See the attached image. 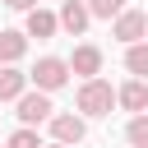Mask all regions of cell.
I'll use <instances>...</instances> for the list:
<instances>
[{
	"mask_svg": "<svg viewBox=\"0 0 148 148\" xmlns=\"http://www.w3.org/2000/svg\"><path fill=\"white\" fill-rule=\"evenodd\" d=\"M74 106H79L83 116H111V106H116V88H111L106 79H88V83L79 88Z\"/></svg>",
	"mask_w": 148,
	"mask_h": 148,
	"instance_id": "obj_1",
	"label": "cell"
},
{
	"mask_svg": "<svg viewBox=\"0 0 148 148\" xmlns=\"http://www.w3.org/2000/svg\"><path fill=\"white\" fill-rule=\"evenodd\" d=\"M28 79L37 83V92H56V88L69 83V60H60V56H42L37 69H32Z\"/></svg>",
	"mask_w": 148,
	"mask_h": 148,
	"instance_id": "obj_2",
	"label": "cell"
},
{
	"mask_svg": "<svg viewBox=\"0 0 148 148\" xmlns=\"http://www.w3.org/2000/svg\"><path fill=\"white\" fill-rule=\"evenodd\" d=\"M143 32H148V14H143V9H125V14L116 18V28H111V37H120L125 46H139Z\"/></svg>",
	"mask_w": 148,
	"mask_h": 148,
	"instance_id": "obj_3",
	"label": "cell"
},
{
	"mask_svg": "<svg viewBox=\"0 0 148 148\" xmlns=\"http://www.w3.org/2000/svg\"><path fill=\"white\" fill-rule=\"evenodd\" d=\"M51 92H23L18 97V120L32 130V125H42V120H51Z\"/></svg>",
	"mask_w": 148,
	"mask_h": 148,
	"instance_id": "obj_4",
	"label": "cell"
},
{
	"mask_svg": "<svg viewBox=\"0 0 148 148\" xmlns=\"http://www.w3.org/2000/svg\"><path fill=\"white\" fill-rule=\"evenodd\" d=\"M51 134H56V143H83V134H88V125H83V116H51Z\"/></svg>",
	"mask_w": 148,
	"mask_h": 148,
	"instance_id": "obj_5",
	"label": "cell"
},
{
	"mask_svg": "<svg viewBox=\"0 0 148 148\" xmlns=\"http://www.w3.org/2000/svg\"><path fill=\"white\" fill-rule=\"evenodd\" d=\"M88 18H92V14H88L83 0H65V5H60V28H65L69 37H79V32L88 28Z\"/></svg>",
	"mask_w": 148,
	"mask_h": 148,
	"instance_id": "obj_6",
	"label": "cell"
},
{
	"mask_svg": "<svg viewBox=\"0 0 148 148\" xmlns=\"http://www.w3.org/2000/svg\"><path fill=\"white\" fill-rule=\"evenodd\" d=\"M69 69H74V74H83V83H88V79H97V69H102V51H97V46H74Z\"/></svg>",
	"mask_w": 148,
	"mask_h": 148,
	"instance_id": "obj_7",
	"label": "cell"
},
{
	"mask_svg": "<svg viewBox=\"0 0 148 148\" xmlns=\"http://www.w3.org/2000/svg\"><path fill=\"white\" fill-rule=\"evenodd\" d=\"M28 92V74L14 65H0V102H18Z\"/></svg>",
	"mask_w": 148,
	"mask_h": 148,
	"instance_id": "obj_8",
	"label": "cell"
},
{
	"mask_svg": "<svg viewBox=\"0 0 148 148\" xmlns=\"http://www.w3.org/2000/svg\"><path fill=\"white\" fill-rule=\"evenodd\" d=\"M56 28H60V18H56V14H46V9H28V37L46 42Z\"/></svg>",
	"mask_w": 148,
	"mask_h": 148,
	"instance_id": "obj_9",
	"label": "cell"
},
{
	"mask_svg": "<svg viewBox=\"0 0 148 148\" xmlns=\"http://www.w3.org/2000/svg\"><path fill=\"white\" fill-rule=\"evenodd\" d=\"M116 102H120L125 111H143V106H148V88H143L139 79H130V83L116 92Z\"/></svg>",
	"mask_w": 148,
	"mask_h": 148,
	"instance_id": "obj_10",
	"label": "cell"
},
{
	"mask_svg": "<svg viewBox=\"0 0 148 148\" xmlns=\"http://www.w3.org/2000/svg\"><path fill=\"white\" fill-rule=\"evenodd\" d=\"M23 51H28V37L23 32H0V65H14Z\"/></svg>",
	"mask_w": 148,
	"mask_h": 148,
	"instance_id": "obj_11",
	"label": "cell"
},
{
	"mask_svg": "<svg viewBox=\"0 0 148 148\" xmlns=\"http://www.w3.org/2000/svg\"><path fill=\"white\" fill-rule=\"evenodd\" d=\"M125 69H130V74H148V46H143V42L125 51Z\"/></svg>",
	"mask_w": 148,
	"mask_h": 148,
	"instance_id": "obj_12",
	"label": "cell"
},
{
	"mask_svg": "<svg viewBox=\"0 0 148 148\" xmlns=\"http://www.w3.org/2000/svg\"><path fill=\"white\" fill-rule=\"evenodd\" d=\"M125 139H130L134 148H148V116H134V120L125 125Z\"/></svg>",
	"mask_w": 148,
	"mask_h": 148,
	"instance_id": "obj_13",
	"label": "cell"
},
{
	"mask_svg": "<svg viewBox=\"0 0 148 148\" xmlns=\"http://www.w3.org/2000/svg\"><path fill=\"white\" fill-rule=\"evenodd\" d=\"M88 14H97V18H120V14H125V0H88Z\"/></svg>",
	"mask_w": 148,
	"mask_h": 148,
	"instance_id": "obj_14",
	"label": "cell"
},
{
	"mask_svg": "<svg viewBox=\"0 0 148 148\" xmlns=\"http://www.w3.org/2000/svg\"><path fill=\"white\" fill-rule=\"evenodd\" d=\"M9 148H42V139H37V130H28V125H23V130H14V134H9Z\"/></svg>",
	"mask_w": 148,
	"mask_h": 148,
	"instance_id": "obj_15",
	"label": "cell"
},
{
	"mask_svg": "<svg viewBox=\"0 0 148 148\" xmlns=\"http://www.w3.org/2000/svg\"><path fill=\"white\" fill-rule=\"evenodd\" d=\"M9 9H32V0H5Z\"/></svg>",
	"mask_w": 148,
	"mask_h": 148,
	"instance_id": "obj_16",
	"label": "cell"
},
{
	"mask_svg": "<svg viewBox=\"0 0 148 148\" xmlns=\"http://www.w3.org/2000/svg\"><path fill=\"white\" fill-rule=\"evenodd\" d=\"M51 148H65V143H51Z\"/></svg>",
	"mask_w": 148,
	"mask_h": 148,
	"instance_id": "obj_17",
	"label": "cell"
}]
</instances>
